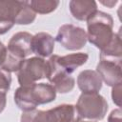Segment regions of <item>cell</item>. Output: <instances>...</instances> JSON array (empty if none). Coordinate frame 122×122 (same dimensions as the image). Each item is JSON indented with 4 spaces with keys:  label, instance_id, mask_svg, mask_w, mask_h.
<instances>
[{
    "label": "cell",
    "instance_id": "cell-1",
    "mask_svg": "<svg viewBox=\"0 0 122 122\" xmlns=\"http://www.w3.org/2000/svg\"><path fill=\"white\" fill-rule=\"evenodd\" d=\"M87 40L96 48L104 49L112 40L114 32L112 17L104 11L96 10L87 20Z\"/></svg>",
    "mask_w": 122,
    "mask_h": 122
},
{
    "label": "cell",
    "instance_id": "cell-2",
    "mask_svg": "<svg viewBox=\"0 0 122 122\" xmlns=\"http://www.w3.org/2000/svg\"><path fill=\"white\" fill-rule=\"evenodd\" d=\"M75 110L81 118L101 120L107 113L108 103L98 92H82Z\"/></svg>",
    "mask_w": 122,
    "mask_h": 122
},
{
    "label": "cell",
    "instance_id": "cell-3",
    "mask_svg": "<svg viewBox=\"0 0 122 122\" xmlns=\"http://www.w3.org/2000/svg\"><path fill=\"white\" fill-rule=\"evenodd\" d=\"M46 61L41 57H31L24 60L17 71L18 82L21 87H30L38 80L46 77Z\"/></svg>",
    "mask_w": 122,
    "mask_h": 122
},
{
    "label": "cell",
    "instance_id": "cell-4",
    "mask_svg": "<svg viewBox=\"0 0 122 122\" xmlns=\"http://www.w3.org/2000/svg\"><path fill=\"white\" fill-rule=\"evenodd\" d=\"M56 40L67 50H79L87 43V33L84 29L66 24L59 28Z\"/></svg>",
    "mask_w": 122,
    "mask_h": 122
},
{
    "label": "cell",
    "instance_id": "cell-5",
    "mask_svg": "<svg viewBox=\"0 0 122 122\" xmlns=\"http://www.w3.org/2000/svg\"><path fill=\"white\" fill-rule=\"evenodd\" d=\"M21 5L22 1L0 0V34L10 30L15 24Z\"/></svg>",
    "mask_w": 122,
    "mask_h": 122
},
{
    "label": "cell",
    "instance_id": "cell-6",
    "mask_svg": "<svg viewBox=\"0 0 122 122\" xmlns=\"http://www.w3.org/2000/svg\"><path fill=\"white\" fill-rule=\"evenodd\" d=\"M96 71L100 75L102 81L108 86L114 87L122 82L121 63L100 59L96 67Z\"/></svg>",
    "mask_w": 122,
    "mask_h": 122
},
{
    "label": "cell",
    "instance_id": "cell-7",
    "mask_svg": "<svg viewBox=\"0 0 122 122\" xmlns=\"http://www.w3.org/2000/svg\"><path fill=\"white\" fill-rule=\"evenodd\" d=\"M31 38L32 35L26 31H20L12 35L10 40L9 41L7 49L25 59L28 55H30L31 51Z\"/></svg>",
    "mask_w": 122,
    "mask_h": 122
},
{
    "label": "cell",
    "instance_id": "cell-8",
    "mask_svg": "<svg viewBox=\"0 0 122 122\" xmlns=\"http://www.w3.org/2000/svg\"><path fill=\"white\" fill-rule=\"evenodd\" d=\"M102 79L96 71L85 70L77 77V85L83 92H98L102 88Z\"/></svg>",
    "mask_w": 122,
    "mask_h": 122
},
{
    "label": "cell",
    "instance_id": "cell-9",
    "mask_svg": "<svg viewBox=\"0 0 122 122\" xmlns=\"http://www.w3.org/2000/svg\"><path fill=\"white\" fill-rule=\"evenodd\" d=\"M54 49V39L53 37L46 32H39L32 35L31 38V51L38 57L50 56Z\"/></svg>",
    "mask_w": 122,
    "mask_h": 122
},
{
    "label": "cell",
    "instance_id": "cell-10",
    "mask_svg": "<svg viewBox=\"0 0 122 122\" xmlns=\"http://www.w3.org/2000/svg\"><path fill=\"white\" fill-rule=\"evenodd\" d=\"M70 10L72 16L77 20L87 21L92 14L97 10V5L94 1L72 0L70 2Z\"/></svg>",
    "mask_w": 122,
    "mask_h": 122
},
{
    "label": "cell",
    "instance_id": "cell-11",
    "mask_svg": "<svg viewBox=\"0 0 122 122\" xmlns=\"http://www.w3.org/2000/svg\"><path fill=\"white\" fill-rule=\"evenodd\" d=\"M100 59L121 63L122 56V44L121 36L119 33H114L110 43L102 50H100Z\"/></svg>",
    "mask_w": 122,
    "mask_h": 122
},
{
    "label": "cell",
    "instance_id": "cell-12",
    "mask_svg": "<svg viewBox=\"0 0 122 122\" xmlns=\"http://www.w3.org/2000/svg\"><path fill=\"white\" fill-rule=\"evenodd\" d=\"M31 93L37 105L51 102L56 97V91L51 84L35 83L30 86Z\"/></svg>",
    "mask_w": 122,
    "mask_h": 122
},
{
    "label": "cell",
    "instance_id": "cell-13",
    "mask_svg": "<svg viewBox=\"0 0 122 122\" xmlns=\"http://www.w3.org/2000/svg\"><path fill=\"white\" fill-rule=\"evenodd\" d=\"M51 110L55 122H82V118L78 115L73 105L63 104Z\"/></svg>",
    "mask_w": 122,
    "mask_h": 122
},
{
    "label": "cell",
    "instance_id": "cell-14",
    "mask_svg": "<svg viewBox=\"0 0 122 122\" xmlns=\"http://www.w3.org/2000/svg\"><path fill=\"white\" fill-rule=\"evenodd\" d=\"M14 101L17 107L24 111H32L38 106L34 101L30 87H19L14 93Z\"/></svg>",
    "mask_w": 122,
    "mask_h": 122
},
{
    "label": "cell",
    "instance_id": "cell-15",
    "mask_svg": "<svg viewBox=\"0 0 122 122\" xmlns=\"http://www.w3.org/2000/svg\"><path fill=\"white\" fill-rule=\"evenodd\" d=\"M89 56L85 52H78V53H72L68 54L65 56H58V63L61 66V68L69 74H71L72 71H75L76 68L84 65Z\"/></svg>",
    "mask_w": 122,
    "mask_h": 122
},
{
    "label": "cell",
    "instance_id": "cell-16",
    "mask_svg": "<svg viewBox=\"0 0 122 122\" xmlns=\"http://www.w3.org/2000/svg\"><path fill=\"white\" fill-rule=\"evenodd\" d=\"M49 81L51 82V85L53 86L56 92L61 93H66L71 92L74 87V79L66 71H60L56 72L54 75H52Z\"/></svg>",
    "mask_w": 122,
    "mask_h": 122
},
{
    "label": "cell",
    "instance_id": "cell-17",
    "mask_svg": "<svg viewBox=\"0 0 122 122\" xmlns=\"http://www.w3.org/2000/svg\"><path fill=\"white\" fill-rule=\"evenodd\" d=\"M20 122H55L51 110L39 111L32 110L24 112L21 115Z\"/></svg>",
    "mask_w": 122,
    "mask_h": 122
},
{
    "label": "cell",
    "instance_id": "cell-18",
    "mask_svg": "<svg viewBox=\"0 0 122 122\" xmlns=\"http://www.w3.org/2000/svg\"><path fill=\"white\" fill-rule=\"evenodd\" d=\"M25 59L21 58L20 56L16 55L15 53L10 51L8 49H7V51H6V54H5V57L0 65V68L9 71V72H11V71H18L20 67L22 66L23 62H24Z\"/></svg>",
    "mask_w": 122,
    "mask_h": 122
},
{
    "label": "cell",
    "instance_id": "cell-19",
    "mask_svg": "<svg viewBox=\"0 0 122 122\" xmlns=\"http://www.w3.org/2000/svg\"><path fill=\"white\" fill-rule=\"evenodd\" d=\"M36 13L30 6V2L22 1L21 8L18 11V14L15 18V24L19 25H28L34 21Z\"/></svg>",
    "mask_w": 122,
    "mask_h": 122
},
{
    "label": "cell",
    "instance_id": "cell-20",
    "mask_svg": "<svg viewBox=\"0 0 122 122\" xmlns=\"http://www.w3.org/2000/svg\"><path fill=\"white\" fill-rule=\"evenodd\" d=\"M58 5L59 1L57 0H34L30 2V6L33 10V11L35 13L41 14H46L53 11Z\"/></svg>",
    "mask_w": 122,
    "mask_h": 122
},
{
    "label": "cell",
    "instance_id": "cell-21",
    "mask_svg": "<svg viewBox=\"0 0 122 122\" xmlns=\"http://www.w3.org/2000/svg\"><path fill=\"white\" fill-rule=\"evenodd\" d=\"M11 83L10 72L0 68V92H7L10 90Z\"/></svg>",
    "mask_w": 122,
    "mask_h": 122
},
{
    "label": "cell",
    "instance_id": "cell-22",
    "mask_svg": "<svg viewBox=\"0 0 122 122\" xmlns=\"http://www.w3.org/2000/svg\"><path fill=\"white\" fill-rule=\"evenodd\" d=\"M112 101L118 107L121 106V84H118V85L112 87Z\"/></svg>",
    "mask_w": 122,
    "mask_h": 122
},
{
    "label": "cell",
    "instance_id": "cell-23",
    "mask_svg": "<svg viewBox=\"0 0 122 122\" xmlns=\"http://www.w3.org/2000/svg\"><path fill=\"white\" fill-rule=\"evenodd\" d=\"M108 122H121V111L120 109L113 110L109 117H108Z\"/></svg>",
    "mask_w": 122,
    "mask_h": 122
},
{
    "label": "cell",
    "instance_id": "cell-24",
    "mask_svg": "<svg viewBox=\"0 0 122 122\" xmlns=\"http://www.w3.org/2000/svg\"><path fill=\"white\" fill-rule=\"evenodd\" d=\"M7 103V92H0V112H3V110L6 107Z\"/></svg>",
    "mask_w": 122,
    "mask_h": 122
},
{
    "label": "cell",
    "instance_id": "cell-25",
    "mask_svg": "<svg viewBox=\"0 0 122 122\" xmlns=\"http://www.w3.org/2000/svg\"><path fill=\"white\" fill-rule=\"evenodd\" d=\"M6 51H7V47L4 46V44L0 41V65L5 57V54H6Z\"/></svg>",
    "mask_w": 122,
    "mask_h": 122
},
{
    "label": "cell",
    "instance_id": "cell-26",
    "mask_svg": "<svg viewBox=\"0 0 122 122\" xmlns=\"http://www.w3.org/2000/svg\"><path fill=\"white\" fill-rule=\"evenodd\" d=\"M101 3H102L103 5L109 7V8H112V7L117 3V1H116V0H115V1H101Z\"/></svg>",
    "mask_w": 122,
    "mask_h": 122
}]
</instances>
